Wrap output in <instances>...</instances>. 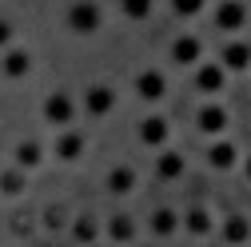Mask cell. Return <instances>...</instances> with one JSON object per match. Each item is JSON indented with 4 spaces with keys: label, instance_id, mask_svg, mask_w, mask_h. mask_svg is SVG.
Here are the masks:
<instances>
[]
</instances>
